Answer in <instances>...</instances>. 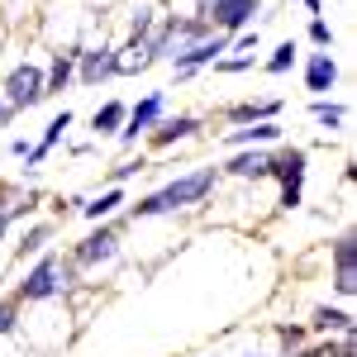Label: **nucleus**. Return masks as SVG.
<instances>
[{
	"label": "nucleus",
	"instance_id": "obj_1",
	"mask_svg": "<svg viewBox=\"0 0 357 357\" xmlns=\"http://www.w3.org/2000/svg\"><path fill=\"white\" fill-rule=\"evenodd\" d=\"M220 186V172L215 167H200V172H186V176H176V181H167L162 191L143 195L138 205H129V220H158V215H176V210H186V205H200L205 195Z\"/></svg>",
	"mask_w": 357,
	"mask_h": 357
},
{
	"label": "nucleus",
	"instance_id": "obj_2",
	"mask_svg": "<svg viewBox=\"0 0 357 357\" xmlns=\"http://www.w3.org/2000/svg\"><path fill=\"white\" fill-rule=\"evenodd\" d=\"M77 286V267L72 257H57V252H43L33 267L24 272V281L15 286V301L33 305V301H53V296H67Z\"/></svg>",
	"mask_w": 357,
	"mask_h": 357
},
{
	"label": "nucleus",
	"instance_id": "obj_3",
	"mask_svg": "<svg viewBox=\"0 0 357 357\" xmlns=\"http://www.w3.org/2000/svg\"><path fill=\"white\" fill-rule=\"evenodd\" d=\"M0 100H5L15 114L43 105V100H48V91H43V67H33V62L15 67V72L5 77V86H0Z\"/></svg>",
	"mask_w": 357,
	"mask_h": 357
},
{
	"label": "nucleus",
	"instance_id": "obj_4",
	"mask_svg": "<svg viewBox=\"0 0 357 357\" xmlns=\"http://www.w3.org/2000/svg\"><path fill=\"white\" fill-rule=\"evenodd\" d=\"M257 15H262V0H210L205 5V24L215 29V33H224V38L243 33Z\"/></svg>",
	"mask_w": 357,
	"mask_h": 357
},
{
	"label": "nucleus",
	"instance_id": "obj_5",
	"mask_svg": "<svg viewBox=\"0 0 357 357\" xmlns=\"http://www.w3.org/2000/svg\"><path fill=\"white\" fill-rule=\"evenodd\" d=\"M114 257H119V224H110V220L72 248V267L77 272L82 267H100V262H114Z\"/></svg>",
	"mask_w": 357,
	"mask_h": 357
},
{
	"label": "nucleus",
	"instance_id": "obj_6",
	"mask_svg": "<svg viewBox=\"0 0 357 357\" xmlns=\"http://www.w3.org/2000/svg\"><path fill=\"white\" fill-rule=\"evenodd\" d=\"M167 114V91H148L138 105H129V119H124V129H119V143L124 148H134L143 134H153L158 129V119Z\"/></svg>",
	"mask_w": 357,
	"mask_h": 357
},
{
	"label": "nucleus",
	"instance_id": "obj_7",
	"mask_svg": "<svg viewBox=\"0 0 357 357\" xmlns=\"http://www.w3.org/2000/svg\"><path fill=\"white\" fill-rule=\"evenodd\" d=\"M224 53H229V38H224V33H210L205 43H195V48H186V53L176 57V77H181V82H191L195 72L215 67V62H220Z\"/></svg>",
	"mask_w": 357,
	"mask_h": 357
},
{
	"label": "nucleus",
	"instance_id": "obj_8",
	"mask_svg": "<svg viewBox=\"0 0 357 357\" xmlns=\"http://www.w3.org/2000/svg\"><path fill=\"white\" fill-rule=\"evenodd\" d=\"M333 286H338V296L357 291V234L353 229L333 243Z\"/></svg>",
	"mask_w": 357,
	"mask_h": 357
},
{
	"label": "nucleus",
	"instance_id": "obj_9",
	"mask_svg": "<svg viewBox=\"0 0 357 357\" xmlns=\"http://www.w3.org/2000/svg\"><path fill=\"white\" fill-rule=\"evenodd\" d=\"M305 148H281L272 158V167H267V176L272 181H281V191H305Z\"/></svg>",
	"mask_w": 357,
	"mask_h": 357
},
{
	"label": "nucleus",
	"instance_id": "obj_10",
	"mask_svg": "<svg viewBox=\"0 0 357 357\" xmlns=\"http://www.w3.org/2000/svg\"><path fill=\"white\" fill-rule=\"evenodd\" d=\"M110 77H119L114 48H86V53H77V82L82 86H100V82H110Z\"/></svg>",
	"mask_w": 357,
	"mask_h": 357
},
{
	"label": "nucleus",
	"instance_id": "obj_11",
	"mask_svg": "<svg viewBox=\"0 0 357 357\" xmlns=\"http://www.w3.org/2000/svg\"><path fill=\"white\" fill-rule=\"evenodd\" d=\"M267 167H272V153H262V148H238V153L224 162V176H238V181H267Z\"/></svg>",
	"mask_w": 357,
	"mask_h": 357
},
{
	"label": "nucleus",
	"instance_id": "obj_12",
	"mask_svg": "<svg viewBox=\"0 0 357 357\" xmlns=\"http://www.w3.org/2000/svg\"><path fill=\"white\" fill-rule=\"evenodd\" d=\"M195 129H200V114H162L158 119V129H153V148H172V143H186V138H195Z\"/></svg>",
	"mask_w": 357,
	"mask_h": 357
},
{
	"label": "nucleus",
	"instance_id": "obj_13",
	"mask_svg": "<svg viewBox=\"0 0 357 357\" xmlns=\"http://www.w3.org/2000/svg\"><path fill=\"white\" fill-rule=\"evenodd\" d=\"M333 82H338V62H333V53H310L305 57V91H314V96H324V91H333Z\"/></svg>",
	"mask_w": 357,
	"mask_h": 357
},
{
	"label": "nucleus",
	"instance_id": "obj_14",
	"mask_svg": "<svg viewBox=\"0 0 357 357\" xmlns=\"http://www.w3.org/2000/svg\"><path fill=\"white\" fill-rule=\"evenodd\" d=\"M276 114H281V100H238V105L224 110V119L234 129H243V124H262V119H276Z\"/></svg>",
	"mask_w": 357,
	"mask_h": 357
},
{
	"label": "nucleus",
	"instance_id": "obj_15",
	"mask_svg": "<svg viewBox=\"0 0 357 357\" xmlns=\"http://www.w3.org/2000/svg\"><path fill=\"white\" fill-rule=\"evenodd\" d=\"M229 143H234V148H267V143H281V124H276V119H262V124L229 129Z\"/></svg>",
	"mask_w": 357,
	"mask_h": 357
},
{
	"label": "nucleus",
	"instance_id": "obj_16",
	"mask_svg": "<svg viewBox=\"0 0 357 357\" xmlns=\"http://www.w3.org/2000/svg\"><path fill=\"white\" fill-rule=\"evenodd\" d=\"M72 82H77V53H57L53 67L43 72V91H48V96H57V91H67Z\"/></svg>",
	"mask_w": 357,
	"mask_h": 357
},
{
	"label": "nucleus",
	"instance_id": "obj_17",
	"mask_svg": "<svg viewBox=\"0 0 357 357\" xmlns=\"http://www.w3.org/2000/svg\"><path fill=\"white\" fill-rule=\"evenodd\" d=\"M310 329L324 333V338H329V333H348L353 329V314H348V310H333V305H319V310L310 314Z\"/></svg>",
	"mask_w": 357,
	"mask_h": 357
},
{
	"label": "nucleus",
	"instance_id": "obj_18",
	"mask_svg": "<svg viewBox=\"0 0 357 357\" xmlns=\"http://www.w3.org/2000/svg\"><path fill=\"white\" fill-rule=\"evenodd\" d=\"M124 119H129V105H124V100H105L100 110L91 114V129L105 138V134H119V129H124Z\"/></svg>",
	"mask_w": 357,
	"mask_h": 357
},
{
	"label": "nucleus",
	"instance_id": "obj_19",
	"mask_svg": "<svg viewBox=\"0 0 357 357\" xmlns=\"http://www.w3.org/2000/svg\"><path fill=\"white\" fill-rule=\"evenodd\" d=\"M119 205H124V191H119V186H110L105 195H96V200H82L77 210H82V215H86L91 224H105V220L114 215V210H119Z\"/></svg>",
	"mask_w": 357,
	"mask_h": 357
},
{
	"label": "nucleus",
	"instance_id": "obj_20",
	"mask_svg": "<svg viewBox=\"0 0 357 357\" xmlns=\"http://www.w3.org/2000/svg\"><path fill=\"white\" fill-rule=\"evenodd\" d=\"M114 67H119V77H138V72H148V67H153V53H148L143 43L114 48Z\"/></svg>",
	"mask_w": 357,
	"mask_h": 357
},
{
	"label": "nucleus",
	"instance_id": "obj_21",
	"mask_svg": "<svg viewBox=\"0 0 357 357\" xmlns=\"http://www.w3.org/2000/svg\"><path fill=\"white\" fill-rule=\"evenodd\" d=\"M153 29H158V10H153V5H138L134 20H129V43H143V48H148Z\"/></svg>",
	"mask_w": 357,
	"mask_h": 357
},
{
	"label": "nucleus",
	"instance_id": "obj_22",
	"mask_svg": "<svg viewBox=\"0 0 357 357\" xmlns=\"http://www.w3.org/2000/svg\"><path fill=\"white\" fill-rule=\"evenodd\" d=\"M310 119L324 124V129H343V124H348V110H343V105H329V100H314V105H310Z\"/></svg>",
	"mask_w": 357,
	"mask_h": 357
},
{
	"label": "nucleus",
	"instance_id": "obj_23",
	"mask_svg": "<svg viewBox=\"0 0 357 357\" xmlns=\"http://www.w3.org/2000/svg\"><path fill=\"white\" fill-rule=\"evenodd\" d=\"M67 129H72V110H57L53 119H48L43 138H38V148H43V153H53L57 143H62V134H67Z\"/></svg>",
	"mask_w": 357,
	"mask_h": 357
},
{
	"label": "nucleus",
	"instance_id": "obj_24",
	"mask_svg": "<svg viewBox=\"0 0 357 357\" xmlns=\"http://www.w3.org/2000/svg\"><path fill=\"white\" fill-rule=\"evenodd\" d=\"M262 67H267L272 77H286V72L296 67V43H291V38H286V43H276V48H272V57H267Z\"/></svg>",
	"mask_w": 357,
	"mask_h": 357
},
{
	"label": "nucleus",
	"instance_id": "obj_25",
	"mask_svg": "<svg viewBox=\"0 0 357 357\" xmlns=\"http://www.w3.org/2000/svg\"><path fill=\"white\" fill-rule=\"evenodd\" d=\"M48 238H53V224H33L24 234V243H20V257H33V252H43L48 248Z\"/></svg>",
	"mask_w": 357,
	"mask_h": 357
},
{
	"label": "nucleus",
	"instance_id": "obj_26",
	"mask_svg": "<svg viewBox=\"0 0 357 357\" xmlns=\"http://www.w3.org/2000/svg\"><path fill=\"white\" fill-rule=\"evenodd\" d=\"M252 67H257V53H234V57H220L215 62L220 77H238V72H252Z\"/></svg>",
	"mask_w": 357,
	"mask_h": 357
},
{
	"label": "nucleus",
	"instance_id": "obj_27",
	"mask_svg": "<svg viewBox=\"0 0 357 357\" xmlns=\"http://www.w3.org/2000/svg\"><path fill=\"white\" fill-rule=\"evenodd\" d=\"M305 38H310L314 48H324V53H329V48H333V29H329V20H319V15H314V20L305 24Z\"/></svg>",
	"mask_w": 357,
	"mask_h": 357
},
{
	"label": "nucleus",
	"instance_id": "obj_28",
	"mask_svg": "<svg viewBox=\"0 0 357 357\" xmlns=\"http://www.w3.org/2000/svg\"><path fill=\"white\" fill-rule=\"evenodd\" d=\"M20 329V301L10 296V301L0 305V333H15Z\"/></svg>",
	"mask_w": 357,
	"mask_h": 357
},
{
	"label": "nucleus",
	"instance_id": "obj_29",
	"mask_svg": "<svg viewBox=\"0 0 357 357\" xmlns=\"http://www.w3.org/2000/svg\"><path fill=\"white\" fill-rule=\"evenodd\" d=\"M134 172H143V162H119V167H110V186H124Z\"/></svg>",
	"mask_w": 357,
	"mask_h": 357
},
{
	"label": "nucleus",
	"instance_id": "obj_30",
	"mask_svg": "<svg viewBox=\"0 0 357 357\" xmlns=\"http://www.w3.org/2000/svg\"><path fill=\"white\" fill-rule=\"evenodd\" d=\"M276 338H281V343H286V348H301L305 329H291V324H281V329H276Z\"/></svg>",
	"mask_w": 357,
	"mask_h": 357
},
{
	"label": "nucleus",
	"instance_id": "obj_31",
	"mask_svg": "<svg viewBox=\"0 0 357 357\" xmlns=\"http://www.w3.org/2000/svg\"><path fill=\"white\" fill-rule=\"evenodd\" d=\"M301 200H305V191H281V210H296Z\"/></svg>",
	"mask_w": 357,
	"mask_h": 357
},
{
	"label": "nucleus",
	"instance_id": "obj_32",
	"mask_svg": "<svg viewBox=\"0 0 357 357\" xmlns=\"http://www.w3.org/2000/svg\"><path fill=\"white\" fill-rule=\"evenodd\" d=\"M286 5H305V10H314V15L324 10V0H286Z\"/></svg>",
	"mask_w": 357,
	"mask_h": 357
},
{
	"label": "nucleus",
	"instance_id": "obj_33",
	"mask_svg": "<svg viewBox=\"0 0 357 357\" xmlns=\"http://www.w3.org/2000/svg\"><path fill=\"white\" fill-rule=\"evenodd\" d=\"M10 119H15V110H10V105H5V100H0V129H5V124H10Z\"/></svg>",
	"mask_w": 357,
	"mask_h": 357
},
{
	"label": "nucleus",
	"instance_id": "obj_34",
	"mask_svg": "<svg viewBox=\"0 0 357 357\" xmlns=\"http://www.w3.org/2000/svg\"><path fill=\"white\" fill-rule=\"evenodd\" d=\"M205 5H210V0H195V15H205Z\"/></svg>",
	"mask_w": 357,
	"mask_h": 357
}]
</instances>
